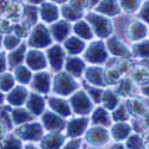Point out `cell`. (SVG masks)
Instances as JSON below:
<instances>
[{"mask_svg":"<svg viewBox=\"0 0 149 149\" xmlns=\"http://www.w3.org/2000/svg\"><path fill=\"white\" fill-rule=\"evenodd\" d=\"M77 82L74 79L66 73H61L55 78V84H54V90L56 93L61 95H68L70 94L74 90L77 88Z\"/></svg>","mask_w":149,"mask_h":149,"instance_id":"cell-1","label":"cell"},{"mask_svg":"<svg viewBox=\"0 0 149 149\" xmlns=\"http://www.w3.org/2000/svg\"><path fill=\"white\" fill-rule=\"evenodd\" d=\"M70 104L77 113L80 115H87L92 110V104L90 100V97L85 92L80 91L77 94H74L70 98Z\"/></svg>","mask_w":149,"mask_h":149,"instance_id":"cell-2","label":"cell"},{"mask_svg":"<svg viewBox=\"0 0 149 149\" xmlns=\"http://www.w3.org/2000/svg\"><path fill=\"white\" fill-rule=\"evenodd\" d=\"M86 60L93 62V63H102L107 58L106 49L103 44V42H94L90 45L85 55Z\"/></svg>","mask_w":149,"mask_h":149,"instance_id":"cell-3","label":"cell"},{"mask_svg":"<svg viewBox=\"0 0 149 149\" xmlns=\"http://www.w3.org/2000/svg\"><path fill=\"white\" fill-rule=\"evenodd\" d=\"M17 135L23 140H40L43 135V129L40 123H30L17 129Z\"/></svg>","mask_w":149,"mask_h":149,"instance_id":"cell-4","label":"cell"},{"mask_svg":"<svg viewBox=\"0 0 149 149\" xmlns=\"http://www.w3.org/2000/svg\"><path fill=\"white\" fill-rule=\"evenodd\" d=\"M29 43L31 47H35V48H43L52 43V38L48 33V30L43 25H38L33 29Z\"/></svg>","mask_w":149,"mask_h":149,"instance_id":"cell-5","label":"cell"},{"mask_svg":"<svg viewBox=\"0 0 149 149\" xmlns=\"http://www.w3.org/2000/svg\"><path fill=\"white\" fill-rule=\"evenodd\" d=\"M88 22L93 25V29L97 32V35L100 37H107L111 33V31H112V28H111L109 19L104 17L97 16V15H90Z\"/></svg>","mask_w":149,"mask_h":149,"instance_id":"cell-6","label":"cell"},{"mask_svg":"<svg viewBox=\"0 0 149 149\" xmlns=\"http://www.w3.org/2000/svg\"><path fill=\"white\" fill-rule=\"evenodd\" d=\"M86 140L92 146H103L109 141V132L104 128L95 127L87 132Z\"/></svg>","mask_w":149,"mask_h":149,"instance_id":"cell-7","label":"cell"},{"mask_svg":"<svg viewBox=\"0 0 149 149\" xmlns=\"http://www.w3.org/2000/svg\"><path fill=\"white\" fill-rule=\"evenodd\" d=\"M65 137L60 132H53L48 134L41 141V148L42 149H60L63 144Z\"/></svg>","mask_w":149,"mask_h":149,"instance_id":"cell-8","label":"cell"},{"mask_svg":"<svg viewBox=\"0 0 149 149\" xmlns=\"http://www.w3.org/2000/svg\"><path fill=\"white\" fill-rule=\"evenodd\" d=\"M48 57H49V62H50L53 69L60 70L62 67V63H63V60H65L63 49H62L60 45L52 47L48 50Z\"/></svg>","mask_w":149,"mask_h":149,"instance_id":"cell-9","label":"cell"},{"mask_svg":"<svg viewBox=\"0 0 149 149\" xmlns=\"http://www.w3.org/2000/svg\"><path fill=\"white\" fill-rule=\"evenodd\" d=\"M26 62L32 69H43L47 66V61L43 53L38 50H30L26 56Z\"/></svg>","mask_w":149,"mask_h":149,"instance_id":"cell-10","label":"cell"},{"mask_svg":"<svg viewBox=\"0 0 149 149\" xmlns=\"http://www.w3.org/2000/svg\"><path fill=\"white\" fill-rule=\"evenodd\" d=\"M32 86L36 91H38L41 93H48L49 87H50V75L48 73L36 74L32 80Z\"/></svg>","mask_w":149,"mask_h":149,"instance_id":"cell-11","label":"cell"},{"mask_svg":"<svg viewBox=\"0 0 149 149\" xmlns=\"http://www.w3.org/2000/svg\"><path fill=\"white\" fill-rule=\"evenodd\" d=\"M87 123L88 119L87 118H77L73 119L72 122H69L68 127H67V132L70 137H77V136L81 135L86 128H87Z\"/></svg>","mask_w":149,"mask_h":149,"instance_id":"cell-12","label":"cell"},{"mask_svg":"<svg viewBox=\"0 0 149 149\" xmlns=\"http://www.w3.org/2000/svg\"><path fill=\"white\" fill-rule=\"evenodd\" d=\"M44 127L48 130H62L65 128V120L60 116L54 115L52 112H47L43 116Z\"/></svg>","mask_w":149,"mask_h":149,"instance_id":"cell-13","label":"cell"},{"mask_svg":"<svg viewBox=\"0 0 149 149\" xmlns=\"http://www.w3.org/2000/svg\"><path fill=\"white\" fill-rule=\"evenodd\" d=\"M107 47L109 50L116 56H122V57H129L130 53L128 50V48L124 45L117 37H111L107 41Z\"/></svg>","mask_w":149,"mask_h":149,"instance_id":"cell-14","label":"cell"},{"mask_svg":"<svg viewBox=\"0 0 149 149\" xmlns=\"http://www.w3.org/2000/svg\"><path fill=\"white\" fill-rule=\"evenodd\" d=\"M49 105L50 107L55 111L56 113L61 115V116H69L70 115V106L63 100V99L60 98H50L49 99Z\"/></svg>","mask_w":149,"mask_h":149,"instance_id":"cell-15","label":"cell"},{"mask_svg":"<svg viewBox=\"0 0 149 149\" xmlns=\"http://www.w3.org/2000/svg\"><path fill=\"white\" fill-rule=\"evenodd\" d=\"M26 95H28V92L23 87V86H18V87H16L13 91H12L8 95V103L15 105V106H19L22 105L24 102H25L26 99Z\"/></svg>","mask_w":149,"mask_h":149,"instance_id":"cell-16","label":"cell"},{"mask_svg":"<svg viewBox=\"0 0 149 149\" xmlns=\"http://www.w3.org/2000/svg\"><path fill=\"white\" fill-rule=\"evenodd\" d=\"M28 109L31 111V112L36 116H38L42 113V111L44 109V100L43 98L38 94H31L29 97V100H28Z\"/></svg>","mask_w":149,"mask_h":149,"instance_id":"cell-17","label":"cell"},{"mask_svg":"<svg viewBox=\"0 0 149 149\" xmlns=\"http://www.w3.org/2000/svg\"><path fill=\"white\" fill-rule=\"evenodd\" d=\"M84 67H85L84 61L80 60L79 57H70V58L67 60L66 68H67V70L72 74V75L75 77V78L81 75V73L84 70Z\"/></svg>","mask_w":149,"mask_h":149,"instance_id":"cell-18","label":"cell"},{"mask_svg":"<svg viewBox=\"0 0 149 149\" xmlns=\"http://www.w3.org/2000/svg\"><path fill=\"white\" fill-rule=\"evenodd\" d=\"M52 35L54 36V38L57 41H63L65 37H67V35L70 31L69 25L66 22H58L55 25L52 26Z\"/></svg>","mask_w":149,"mask_h":149,"instance_id":"cell-19","label":"cell"},{"mask_svg":"<svg viewBox=\"0 0 149 149\" xmlns=\"http://www.w3.org/2000/svg\"><path fill=\"white\" fill-rule=\"evenodd\" d=\"M86 78L91 84L95 86L103 85V72L99 67H90L86 70Z\"/></svg>","mask_w":149,"mask_h":149,"instance_id":"cell-20","label":"cell"},{"mask_svg":"<svg viewBox=\"0 0 149 149\" xmlns=\"http://www.w3.org/2000/svg\"><path fill=\"white\" fill-rule=\"evenodd\" d=\"M98 11H100L106 15H110V16H115L119 12V5L116 0H104L98 6Z\"/></svg>","mask_w":149,"mask_h":149,"instance_id":"cell-21","label":"cell"},{"mask_svg":"<svg viewBox=\"0 0 149 149\" xmlns=\"http://www.w3.org/2000/svg\"><path fill=\"white\" fill-rule=\"evenodd\" d=\"M12 120H13V123L16 124V125H19V124L22 123H25V122H30L32 120V115L29 113L26 110L24 109H16L12 111Z\"/></svg>","mask_w":149,"mask_h":149,"instance_id":"cell-22","label":"cell"},{"mask_svg":"<svg viewBox=\"0 0 149 149\" xmlns=\"http://www.w3.org/2000/svg\"><path fill=\"white\" fill-rule=\"evenodd\" d=\"M65 47L70 54H79L84 50L85 44L78 37H69L65 43Z\"/></svg>","mask_w":149,"mask_h":149,"instance_id":"cell-23","label":"cell"},{"mask_svg":"<svg viewBox=\"0 0 149 149\" xmlns=\"http://www.w3.org/2000/svg\"><path fill=\"white\" fill-rule=\"evenodd\" d=\"M130 132V127L127 123H118L112 128L111 134H112L115 140H124L129 136Z\"/></svg>","mask_w":149,"mask_h":149,"instance_id":"cell-24","label":"cell"},{"mask_svg":"<svg viewBox=\"0 0 149 149\" xmlns=\"http://www.w3.org/2000/svg\"><path fill=\"white\" fill-rule=\"evenodd\" d=\"M147 33V29L143 24L135 22L132 23L129 28V36L131 37V40H141L144 38V36Z\"/></svg>","mask_w":149,"mask_h":149,"instance_id":"cell-25","label":"cell"},{"mask_svg":"<svg viewBox=\"0 0 149 149\" xmlns=\"http://www.w3.org/2000/svg\"><path fill=\"white\" fill-rule=\"evenodd\" d=\"M92 122L94 124H102V125H105V127L111 124V119H110L107 111L102 107L95 110V112L93 113V117H92Z\"/></svg>","mask_w":149,"mask_h":149,"instance_id":"cell-26","label":"cell"},{"mask_svg":"<svg viewBox=\"0 0 149 149\" xmlns=\"http://www.w3.org/2000/svg\"><path fill=\"white\" fill-rule=\"evenodd\" d=\"M24 54H25V45L19 47V49L13 50L10 55H8V65L10 67H17L20 62H23L24 60Z\"/></svg>","mask_w":149,"mask_h":149,"instance_id":"cell-27","label":"cell"},{"mask_svg":"<svg viewBox=\"0 0 149 149\" xmlns=\"http://www.w3.org/2000/svg\"><path fill=\"white\" fill-rule=\"evenodd\" d=\"M41 15L45 22H53L57 18V8L52 4H45L41 10Z\"/></svg>","mask_w":149,"mask_h":149,"instance_id":"cell-28","label":"cell"},{"mask_svg":"<svg viewBox=\"0 0 149 149\" xmlns=\"http://www.w3.org/2000/svg\"><path fill=\"white\" fill-rule=\"evenodd\" d=\"M74 30H75V32L80 37H82L84 40H91L92 38V30L85 22H79L75 25V28H74Z\"/></svg>","mask_w":149,"mask_h":149,"instance_id":"cell-29","label":"cell"},{"mask_svg":"<svg viewBox=\"0 0 149 149\" xmlns=\"http://www.w3.org/2000/svg\"><path fill=\"white\" fill-rule=\"evenodd\" d=\"M103 103L106 109L112 110L118 105V98L112 91H106L103 97Z\"/></svg>","mask_w":149,"mask_h":149,"instance_id":"cell-30","label":"cell"},{"mask_svg":"<svg viewBox=\"0 0 149 149\" xmlns=\"http://www.w3.org/2000/svg\"><path fill=\"white\" fill-rule=\"evenodd\" d=\"M16 77L19 82L22 84H28L31 80V73L26 67H19L16 68Z\"/></svg>","mask_w":149,"mask_h":149,"instance_id":"cell-31","label":"cell"},{"mask_svg":"<svg viewBox=\"0 0 149 149\" xmlns=\"http://www.w3.org/2000/svg\"><path fill=\"white\" fill-rule=\"evenodd\" d=\"M13 85H15V80L11 74L6 73V74L0 75V88L3 91H10L13 87Z\"/></svg>","mask_w":149,"mask_h":149,"instance_id":"cell-32","label":"cell"},{"mask_svg":"<svg viewBox=\"0 0 149 149\" xmlns=\"http://www.w3.org/2000/svg\"><path fill=\"white\" fill-rule=\"evenodd\" d=\"M127 106L130 109V111L132 113H135V115H146V106L140 100H132Z\"/></svg>","mask_w":149,"mask_h":149,"instance_id":"cell-33","label":"cell"},{"mask_svg":"<svg viewBox=\"0 0 149 149\" xmlns=\"http://www.w3.org/2000/svg\"><path fill=\"white\" fill-rule=\"evenodd\" d=\"M128 149H143V142L139 135H132L127 142Z\"/></svg>","mask_w":149,"mask_h":149,"instance_id":"cell-34","label":"cell"},{"mask_svg":"<svg viewBox=\"0 0 149 149\" xmlns=\"http://www.w3.org/2000/svg\"><path fill=\"white\" fill-rule=\"evenodd\" d=\"M131 88H132L131 81L128 80V79H124V80L120 81L119 86H117V92L120 95H128L131 92Z\"/></svg>","mask_w":149,"mask_h":149,"instance_id":"cell-35","label":"cell"},{"mask_svg":"<svg viewBox=\"0 0 149 149\" xmlns=\"http://www.w3.org/2000/svg\"><path fill=\"white\" fill-rule=\"evenodd\" d=\"M134 53L140 57H148V41H144L134 47Z\"/></svg>","mask_w":149,"mask_h":149,"instance_id":"cell-36","label":"cell"},{"mask_svg":"<svg viewBox=\"0 0 149 149\" xmlns=\"http://www.w3.org/2000/svg\"><path fill=\"white\" fill-rule=\"evenodd\" d=\"M62 13L69 20H75L81 17V11H78L75 8H70V7H65L63 11H62Z\"/></svg>","mask_w":149,"mask_h":149,"instance_id":"cell-37","label":"cell"},{"mask_svg":"<svg viewBox=\"0 0 149 149\" xmlns=\"http://www.w3.org/2000/svg\"><path fill=\"white\" fill-rule=\"evenodd\" d=\"M3 149H22V143L19 140H17L13 136L8 137L3 146Z\"/></svg>","mask_w":149,"mask_h":149,"instance_id":"cell-38","label":"cell"},{"mask_svg":"<svg viewBox=\"0 0 149 149\" xmlns=\"http://www.w3.org/2000/svg\"><path fill=\"white\" fill-rule=\"evenodd\" d=\"M112 117H113L115 120H125L129 117L128 110L125 109V106H124V105H119L118 109L113 112V116Z\"/></svg>","mask_w":149,"mask_h":149,"instance_id":"cell-39","label":"cell"},{"mask_svg":"<svg viewBox=\"0 0 149 149\" xmlns=\"http://www.w3.org/2000/svg\"><path fill=\"white\" fill-rule=\"evenodd\" d=\"M122 6L128 12H134L140 5V0H120Z\"/></svg>","mask_w":149,"mask_h":149,"instance_id":"cell-40","label":"cell"},{"mask_svg":"<svg viewBox=\"0 0 149 149\" xmlns=\"http://www.w3.org/2000/svg\"><path fill=\"white\" fill-rule=\"evenodd\" d=\"M106 79L109 84H115L119 79V72L117 68H109L106 72Z\"/></svg>","mask_w":149,"mask_h":149,"instance_id":"cell-41","label":"cell"},{"mask_svg":"<svg viewBox=\"0 0 149 149\" xmlns=\"http://www.w3.org/2000/svg\"><path fill=\"white\" fill-rule=\"evenodd\" d=\"M25 19L29 24H33L37 20V8L35 7H26L25 10Z\"/></svg>","mask_w":149,"mask_h":149,"instance_id":"cell-42","label":"cell"},{"mask_svg":"<svg viewBox=\"0 0 149 149\" xmlns=\"http://www.w3.org/2000/svg\"><path fill=\"white\" fill-rule=\"evenodd\" d=\"M86 88H87V91H88V93H90L91 98L93 99V100H94L95 103H99V102H100L102 95H103L102 90H99V88H94V87H92V86H86Z\"/></svg>","mask_w":149,"mask_h":149,"instance_id":"cell-43","label":"cell"},{"mask_svg":"<svg viewBox=\"0 0 149 149\" xmlns=\"http://www.w3.org/2000/svg\"><path fill=\"white\" fill-rule=\"evenodd\" d=\"M4 44H5L6 49H15L19 44V38H18V37H15V36L10 35V36H7L5 38Z\"/></svg>","mask_w":149,"mask_h":149,"instance_id":"cell-44","label":"cell"},{"mask_svg":"<svg viewBox=\"0 0 149 149\" xmlns=\"http://www.w3.org/2000/svg\"><path fill=\"white\" fill-rule=\"evenodd\" d=\"M134 78L136 81H146L148 79V70L146 68H139L134 72Z\"/></svg>","mask_w":149,"mask_h":149,"instance_id":"cell-45","label":"cell"},{"mask_svg":"<svg viewBox=\"0 0 149 149\" xmlns=\"http://www.w3.org/2000/svg\"><path fill=\"white\" fill-rule=\"evenodd\" d=\"M70 4L75 10L81 11V8H84L87 5V1H86V0H70Z\"/></svg>","mask_w":149,"mask_h":149,"instance_id":"cell-46","label":"cell"},{"mask_svg":"<svg viewBox=\"0 0 149 149\" xmlns=\"http://www.w3.org/2000/svg\"><path fill=\"white\" fill-rule=\"evenodd\" d=\"M80 143H81V142H80L79 140H74V141L68 142L62 149H79V148H80Z\"/></svg>","mask_w":149,"mask_h":149,"instance_id":"cell-47","label":"cell"},{"mask_svg":"<svg viewBox=\"0 0 149 149\" xmlns=\"http://www.w3.org/2000/svg\"><path fill=\"white\" fill-rule=\"evenodd\" d=\"M15 32L17 33L18 37H24L26 35V29L24 28L23 25H16L15 26Z\"/></svg>","mask_w":149,"mask_h":149,"instance_id":"cell-48","label":"cell"},{"mask_svg":"<svg viewBox=\"0 0 149 149\" xmlns=\"http://www.w3.org/2000/svg\"><path fill=\"white\" fill-rule=\"evenodd\" d=\"M117 69H119V70H122V72H127V70L129 69V62H128L127 60H122V61L119 62Z\"/></svg>","mask_w":149,"mask_h":149,"instance_id":"cell-49","label":"cell"},{"mask_svg":"<svg viewBox=\"0 0 149 149\" xmlns=\"http://www.w3.org/2000/svg\"><path fill=\"white\" fill-rule=\"evenodd\" d=\"M6 68V62H5V56L4 54H0V73L4 72Z\"/></svg>","mask_w":149,"mask_h":149,"instance_id":"cell-50","label":"cell"},{"mask_svg":"<svg viewBox=\"0 0 149 149\" xmlns=\"http://www.w3.org/2000/svg\"><path fill=\"white\" fill-rule=\"evenodd\" d=\"M142 10H143L142 11V18H143V20H147L148 22V4H146Z\"/></svg>","mask_w":149,"mask_h":149,"instance_id":"cell-51","label":"cell"},{"mask_svg":"<svg viewBox=\"0 0 149 149\" xmlns=\"http://www.w3.org/2000/svg\"><path fill=\"white\" fill-rule=\"evenodd\" d=\"M5 135V128H4V124L0 122V139H3Z\"/></svg>","mask_w":149,"mask_h":149,"instance_id":"cell-52","label":"cell"},{"mask_svg":"<svg viewBox=\"0 0 149 149\" xmlns=\"http://www.w3.org/2000/svg\"><path fill=\"white\" fill-rule=\"evenodd\" d=\"M111 149H124V147L122 144H116V146H113Z\"/></svg>","mask_w":149,"mask_h":149,"instance_id":"cell-53","label":"cell"},{"mask_svg":"<svg viewBox=\"0 0 149 149\" xmlns=\"http://www.w3.org/2000/svg\"><path fill=\"white\" fill-rule=\"evenodd\" d=\"M5 7V1L4 0H0V11H1V8Z\"/></svg>","mask_w":149,"mask_h":149,"instance_id":"cell-54","label":"cell"},{"mask_svg":"<svg viewBox=\"0 0 149 149\" xmlns=\"http://www.w3.org/2000/svg\"><path fill=\"white\" fill-rule=\"evenodd\" d=\"M25 149H37L35 146H31V144H29V146H26L25 147Z\"/></svg>","mask_w":149,"mask_h":149,"instance_id":"cell-55","label":"cell"},{"mask_svg":"<svg viewBox=\"0 0 149 149\" xmlns=\"http://www.w3.org/2000/svg\"><path fill=\"white\" fill-rule=\"evenodd\" d=\"M3 100H4V95L0 93V103H3Z\"/></svg>","mask_w":149,"mask_h":149,"instance_id":"cell-56","label":"cell"},{"mask_svg":"<svg viewBox=\"0 0 149 149\" xmlns=\"http://www.w3.org/2000/svg\"><path fill=\"white\" fill-rule=\"evenodd\" d=\"M99 0H91V4H95V3H98Z\"/></svg>","mask_w":149,"mask_h":149,"instance_id":"cell-57","label":"cell"},{"mask_svg":"<svg viewBox=\"0 0 149 149\" xmlns=\"http://www.w3.org/2000/svg\"><path fill=\"white\" fill-rule=\"evenodd\" d=\"M31 1H33V3H40V1H43V0H31Z\"/></svg>","mask_w":149,"mask_h":149,"instance_id":"cell-58","label":"cell"},{"mask_svg":"<svg viewBox=\"0 0 149 149\" xmlns=\"http://www.w3.org/2000/svg\"><path fill=\"white\" fill-rule=\"evenodd\" d=\"M54 1H57V3H63V1H66V0H54Z\"/></svg>","mask_w":149,"mask_h":149,"instance_id":"cell-59","label":"cell"},{"mask_svg":"<svg viewBox=\"0 0 149 149\" xmlns=\"http://www.w3.org/2000/svg\"><path fill=\"white\" fill-rule=\"evenodd\" d=\"M1 43H3V40H1V35H0V45H1Z\"/></svg>","mask_w":149,"mask_h":149,"instance_id":"cell-60","label":"cell"}]
</instances>
